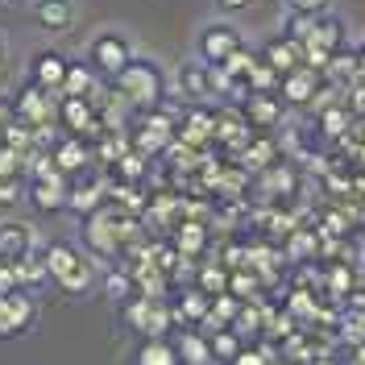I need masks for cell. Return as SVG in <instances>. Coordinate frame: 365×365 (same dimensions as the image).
<instances>
[{"instance_id":"19","label":"cell","mask_w":365,"mask_h":365,"mask_svg":"<svg viewBox=\"0 0 365 365\" xmlns=\"http://www.w3.org/2000/svg\"><path fill=\"white\" fill-rule=\"evenodd\" d=\"M100 88H104V79L88 67V58H71V63H67V79H63V91H58V96L100 100Z\"/></svg>"},{"instance_id":"31","label":"cell","mask_w":365,"mask_h":365,"mask_svg":"<svg viewBox=\"0 0 365 365\" xmlns=\"http://www.w3.org/2000/svg\"><path fill=\"white\" fill-rule=\"evenodd\" d=\"M21 195H25V179L21 175H0V207L21 204Z\"/></svg>"},{"instance_id":"6","label":"cell","mask_w":365,"mask_h":365,"mask_svg":"<svg viewBox=\"0 0 365 365\" xmlns=\"http://www.w3.org/2000/svg\"><path fill=\"white\" fill-rule=\"evenodd\" d=\"M241 46H245V38L232 21H204L195 29V58L207 67H225Z\"/></svg>"},{"instance_id":"13","label":"cell","mask_w":365,"mask_h":365,"mask_svg":"<svg viewBox=\"0 0 365 365\" xmlns=\"http://www.w3.org/2000/svg\"><path fill=\"white\" fill-rule=\"evenodd\" d=\"M38 250H42V241H38V228L29 220H17V216L0 220V257L4 262H21Z\"/></svg>"},{"instance_id":"34","label":"cell","mask_w":365,"mask_h":365,"mask_svg":"<svg viewBox=\"0 0 365 365\" xmlns=\"http://www.w3.org/2000/svg\"><path fill=\"white\" fill-rule=\"evenodd\" d=\"M328 282H332V291H353V274H349V266H332L328 270Z\"/></svg>"},{"instance_id":"38","label":"cell","mask_w":365,"mask_h":365,"mask_svg":"<svg viewBox=\"0 0 365 365\" xmlns=\"http://www.w3.org/2000/svg\"><path fill=\"white\" fill-rule=\"evenodd\" d=\"M257 0H216V9L220 13H245V9H253Z\"/></svg>"},{"instance_id":"17","label":"cell","mask_w":365,"mask_h":365,"mask_svg":"<svg viewBox=\"0 0 365 365\" xmlns=\"http://www.w3.org/2000/svg\"><path fill=\"white\" fill-rule=\"evenodd\" d=\"M319 83H324V71L316 67H299L291 75H282V83H278V96L287 100V104H295V108H307L312 100H316Z\"/></svg>"},{"instance_id":"20","label":"cell","mask_w":365,"mask_h":365,"mask_svg":"<svg viewBox=\"0 0 365 365\" xmlns=\"http://www.w3.org/2000/svg\"><path fill=\"white\" fill-rule=\"evenodd\" d=\"M207 312H212V295H204L200 287H187L179 295V307H175V319L182 324H204Z\"/></svg>"},{"instance_id":"4","label":"cell","mask_w":365,"mask_h":365,"mask_svg":"<svg viewBox=\"0 0 365 365\" xmlns=\"http://www.w3.org/2000/svg\"><path fill=\"white\" fill-rule=\"evenodd\" d=\"M120 324H125L129 332H137V336L154 341V336H166V328L175 324V307H166V303L154 299V295L125 299V303H120Z\"/></svg>"},{"instance_id":"2","label":"cell","mask_w":365,"mask_h":365,"mask_svg":"<svg viewBox=\"0 0 365 365\" xmlns=\"http://www.w3.org/2000/svg\"><path fill=\"white\" fill-rule=\"evenodd\" d=\"M42 262H46V278L63 291L67 299H88L96 291V262L83 245L71 241H50L42 245Z\"/></svg>"},{"instance_id":"10","label":"cell","mask_w":365,"mask_h":365,"mask_svg":"<svg viewBox=\"0 0 365 365\" xmlns=\"http://www.w3.org/2000/svg\"><path fill=\"white\" fill-rule=\"evenodd\" d=\"M58 100H63L58 91H46L25 79L13 96V108H17V120H25V125H58Z\"/></svg>"},{"instance_id":"18","label":"cell","mask_w":365,"mask_h":365,"mask_svg":"<svg viewBox=\"0 0 365 365\" xmlns=\"http://www.w3.org/2000/svg\"><path fill=\"white\" fill-rule=\"evenodd\" d=\"M262 54V63H270L278 75H291V71H299V67H307L303 63V46L295 42V38H287V34H278V38H270V42L257 50Z\"/></svg>"},{"instance_id":"32","label":"cell","mask_w":365,"mask_h":365,"mask_svg":"<svg viewBox=\"0 0 365 365\" xmlns=\"http://www.w3.org/2000/svg\"><path fill=\"white\" fill-rule=\"evenodd\" d=\"M287 9H291V13H312V17H324V13H332V0H287Z\"/></svg>"},{"instance_id":"21","label":"cell","mask_w":365,"mask_h":365,"mask_svg":"<svg viewBox=\"0 0 365 365\" xmlns=\"http://www.w3.org/2000/svg\"><path fill=\"white\" fill-rule=\"evenodd\" d=\"M278 116H282V108L274 104V96H266V91L245 96V120L250 125H278Z\"/></svg>"},{"instance_id":"41","label":"cell","mask_w":365,"mask_h":365,"mask_svg":"<svg viewBox=\"0 0 365 365\" xmlns=\"http://www.w3.org/2000/svg\"><path fill=\"white\" fill-rule=\"evenodd\" d=\"M0 4H17V0H0Z\"/></svg>"},{"instance_id":"12","label":"cell","mask_w":365,"mask_h":365,"mask_svg":"<svg viewBox=\"0 0 365 365\" xmlns=\"http://www.w3.org/2000/svg\"><path fill=\"white\" fill-rule=\"evenodd\" d=\"M67 54L63 50H34L29 54V63H25V79L29 83H38V88H46V91H63V79H67Z\"/></svg>"},{"instance_id":"24","label":"cell","mask_w":365,"mask_h":365,"mask_svg":"<svg viewBox=\"0 0 365 365\" xmlns=\"http://www.w3.org/2000/svg\"><path fill=\"white\" fill-rule=\"evenodd\" d=\"M207 349H212V361L232 365V361H237V353H241L245 344H241V336H237L232 328H216V332H207Z\"/></svg>"},{"instance_id":"25","label":"cell","mask_w":365,"mask_h":365,"mask_svg":"<svg viewBox=\"0 0 365 365\" xmlns=\"http://www.w3.org/2000/svg\"><path fill=\"white\" fill-rule=\"evenodd\" d=\"M13 274H17V287H21V291H38L42 282H50V278H46L42 250L29 253V257H21V262H13Z\"/></svg>"},{"instance_id":"1","label":"cell","mask_w":365,"mask_h":365,"mask_svg":"<svg viewBox=\"0 0 365 365\" xmlns=\"http://www.w3.org/2000/svg\"><path fill=\"white\" fill-rule=\"evenodd\" d=\"M113 96L125 104V108H137V113H150L158 108L162 100L170 96V75L154 54H133V63L120 71L116 79H108Z\"/></svg>"},{"instance_id":"29","label":"cell","mask_w":365,"mask_h":365,"mask_svg":"<svg viewBox=\"0 0 365 365\" xmlns=\"http://www.w3.org/2000/svg\"><path fill=\"white\" fill-rule=\"evenodd\" d=\"M228 278H232V270H225V266H207V270H200V278H195V287L204 291V295H225L228 291Z\"/></svg>"},{"instance_id":"22","label":"cell","mask_w":365,"mask_h":365,"mask_svg":"<svg viewBox=\"0 0 365 365\" xmlns=\"http://www.w3.org/2000/svg\"><path fill=\"white\" fill-rule=\"evenodd\" d=\"M175 349H179V365H216L212 349H207V336H200V332H182Z\"/></svg>"},{"instance_id":"33","label":"cell","mask_w":365,"mask_h":365,"mask_svg":"<svg viewBox=\"0 0 365 365\" xmlns=\"http://www.w3.org/2000/svg\"><path fill=\"white\" fill-rule=\"evenodd\" d=\"M17 125V108H13V96H0V141L9 137V129Z\"/></svg>"},{"instance_id":"26","label":"cell","mask_w":365,"mask_h":365,"mask_svg":"<svg viewBox=\"0 0 365 365\" xmlns=\"http://www.w3.org/2000/svg\"><path fill=\"white\" fill-rule=\"evenodd\" d=\"M204 245H207V228L204 225H179V228H175V250H179V253L195 257Z\"/></svg>"},{"instance_id":"35","label":"cell","mask_w":365,"mask_h":365,"mask_svg":"<svg viewBox=\"0 0 365 365\" xmlns=\"http://www.w3.org/2000/svg\"><path fill=\"white\" fill-rule=\"evenodd\" d=\"M232 365H270V349H241Z\"/></svg>"},{"instance_id":"40","label":"cell","mask_w":365,"mask_h":365,"mask_svg":"<svg viewBox=\"0 0 365 365\" xmlns=\"http://www.w3.org/2000/svg\"><path fill=\"white\" fill-rule=\"evenodd\" d=\"M4 63H9V38L0 34V67H4Z\"/></svg>"},{"instance_id":"37","label":"cell","mask_w":365,"mask_h":365,"mask_svg":"<svg viewBox=\"0 0 365 365\" xmlns=\"http://www.w3.org/2000/svg\"><path fill=\"white\" fill-rule=\"evenodd\" d=\"M17 287V274H13V262L0 257V291H13Z\"/></svg>"},{"instance_id":"23","label":"cell","mask_w":365,"mask_h":365,"mask_svg":"<svg viewBox=\"0 0 365 365\" xmlns=\"http://www.w3.org/2000/svg\"><path fill=\"white\" fill-rule=\"evenodd\" d=\"M133 365H179V349L166 341V336H154V341H145L137 349Z\"/></svg>"},{"instance_id":"8","label":"cell","mask_w":365,"mask_h":365,"mask_svg":"<svg viewBox=\"0 0 365 365\" xmlns=\"http://www.w3.org/2000/svg\"><path fill=\"white\" fill-rule=\"evenodd\" d=\"M38 324V303H34V291H0V341H17L29 328Z\"/></svg>"},{"instance_id":"28","label":"cell","mask_w":365,"mask_h":365,"mask_svg":"<svg viewBox=\"0 0 365 365\" xmlns=\"http://www.w3.org/2000/svg\"><path fill=\"white\" fill-rule=\"evenodd\" d=\"M245 83H250V91H266V96H274L278 83H282V75H278L270 63H262V54H257V67L250 71V79H245Z\"/></svg>"},{"instance_id":"16","label":"cell","mask_w":365,"mask_h":365,"mask_svg":"<svg viewBox=\"0 0 365 365\" xmlns=\"http://www.w3.org/2000/svg\"><path fill=\"white\" fill-rule=\"evenodd\" d=\"M104 195H108V187H104V179L96 175V170H79V175H71V200L67 207L75 212V216H91V212H100L104 207Z\"/></svg>"},{"instance_id":"27","label":"cell","mask_w":365,"mask_h":365,"mask_svg":"<svg viewBox=\"0 0 365 365\" xmlns=\"http://www.w3.org/2000/svg\"><path fill=\"white\" fill-rule=\"evenodd\" d=\"M316 21H319V17H312V13H291V9H287V17H282V34H287V38H295V42L303 46L307 38H312Z\"/></svg>"},{"instance_id":"14","label":"cell","mask_w":365,"mask_h":365,"mask_svg":"<svg viewBox=\"0 0 365 365\" xmlns=\"http://www.w3.org/2000/svg\"><path fill=\"white\" fill-rule=\"evenodd\" d=\"M46 154H50V162L63 170V175H79V170H88L91 166V145H88V137H75V133H63V137H54L50 145H46Z\"/></svg>"},{"instance_id":"7","label":"cell","mask_w":365,"mask_h":365,"mask_svg":"<svg viewBox=\"0 0 365 365\" xmlns=\"http://www.w3.org/2000/svg\"><path fill=\"white\" fill-rule=\"evenodd\" d=\"M129 228H133L129 220H120L116 212L100 207V212L83 216V250L96 253V257H113L120 250V241L129 237Z\"/></svg>"},{"instance_id":"9","label":"cell","mask_w":365,"mask_h":365,"mask_svg":"<svg viewBox=\"0 0 365 365\" xmlns=\"http://www.w3.org/2000/svg\"><path fill=\"white\" fill-rule=\"evenodd\" d=\"M344 34H349V29H344L341 17L324 13V17L316 21V29H312V38L303 42V63H307V67H316V71H324V67H328V58H332L336 50L349 46V42H344Z\"/></svg>"},{"instance_id":"3","label":"cell","mask_w":365,"mask_h":365,"mask_svg":"<svg viewBox=\"0 0 365 365\" xmlns=\"http://www.w3.org/2000/svg\"><path fill=\"white\" fill-rule=\"evenodd\" d=\"M133 38L125 34V29H96L83 46V58H88V67L100 75V79H116L120 71L133 63Z\"/></svg>"},{"instance_id":"15","label":"cell","mask_w":365,"mask_h":365,"mask_svg":"<svg viewBox=\"0 0 365 365\" xmlns=\"http://www.w3.org/2000/svg\"><path fill=\"white\" fill-rule=\"evenodd\" d=\"M29 17L46 34H71L79 21V0H29Z\"/></svg>"},{"instance_id":"11","label":"cell","mask_w":365,"mask_h":365,"mask_svg":"<svg viewBox=\"0 0 365 365\" xmlns=\"http://www.w3.org/2000/svg\"><path fill=\"white\" fill-rule=\"evenodd\" d=\"M58 129L63 133H75V137H96L104 129V113L96 100H75V96H63L58 100Z\"/></svg>"},{"instance_id":"30","label":"cell","mask_w":365,"mask_h":365,"mask_svg":"<svg viewBox=\"0 0 365 365\" xmlns=\"http://www.w3.org/2000/svg\"><path fill=\"white\" fill-rule=\"evenodd\" d=\"M0 175H29V162L17 145H9V141H0Z\"/></svg>"},{"instance_id":"36","label":"cell","mask_w":365,"mask_h":365,"mask_svg":"<svg viewBox=\"0 0 365 365\" xmlns=\"http://www.w3.org/2000/svg\"><path fill=\"white\" fill-rule=\"evenodd\" d=\"M344 96H349V108L365 116V83H353V88L344 91Z\"/></svg>"},{"instance_id":"5","label":"cell","mask_w":365,"mask_h":365,"mask_svg":"<svg viewBox=\"0 0 365 365\" xmlns=\"http://www.w3.org/2000/svg\"><path fill=\"white\" fill-rule=\"evenodd\" d=\"M170 91H175L179 100H187V104H207V100L220 96V71L200 63V58L191 54V58H182L179 67H175Z\"/></svg>"},{"instance_id":"39","label":"cell","mask_w":365,"mask_h":365,"mask_svg":"<svg viewBox=\"0 0 365 365\" xmlns=\"http://www.w3.org/2000/svg\"><path fill=\"white\" fill-rule=\"evenodd\" d=\"M353 50H357V83H365V42L353 46Z\"/></svg>"}]
</instances>
